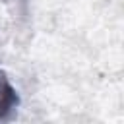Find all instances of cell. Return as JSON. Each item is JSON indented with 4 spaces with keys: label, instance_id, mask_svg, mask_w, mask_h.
Listing matches in <instances>:
<instances>
[{
    "label": "cell",
    "instance_id": "obj_1",
    "mask_svg": "<svg viewBox=\"0 0 124 124\" xmlns=\"http://www.w3.org/2000/svg\"><path fill=\"white\" fill-rule=\"evenodd\" d=\"M19 103L17 91L14 89V85L10 83L8 76L4 74V70H0V120L6 118Z\"/></svg>",
    "mask_w": 124,
    "mask_h": 124
}]
</instances>
